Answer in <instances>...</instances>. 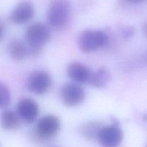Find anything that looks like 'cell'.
Masks as SVG:
<instances>
[{
    "instance_id": "6da1fadb",
    "label": "cell",
    "mask_w": 147,
    "mask_h": 147,
    "mask_svg": "<svg viewBox=\"0 0 147 147\" xmlns=\"http://www.w3.org/2000/svg\"><path fill=\"white\" fill-rule=\"evenodd\" d=\"M51 34L49 27L42 22H35L27 27L24 32L25 43L33 55L40 53L43 47L50 41Z\"/></svg>"
},
{
    "instance_id": "7a4b0ae2",
    "label": "cell",
    "mask_w": 147,
    "mask_h": 147,
    "mask_svg": "<svg viewBox=\"0 0 147 147\" xmlns=\"http://www.w3.org/2000/svg\"><path fill=\"white\" fill-rule=\"evenodd\" d=\"M71 15L69 0H51L47 14L48 24L55 30H62L69 24Z\"/></svg>"
},
{
    "instance_id": "3957f363",
    "label": "cell",
    "mask_w": 147,
    "mask_h": 147,
    "mask_svg": "<svg viewBox=\"0 0 147 147\" xmlns=\"http://www.w3.org/2000/svg\"><path fill=\"white\" fill-rule=\"evenodd\" d=\"M109 37L100 30H85L79 34L77 45L84 53H92L105 47L108 44Z\"/></svg>"
},
{
    "instance_id": "277c9868",
    "label": "cell",
    "mask_w": 147,
    "mask_h": 147,
    "mask_svg": "<svg viewBox=\"0 0 147 147\" xmlns=\"http://www.w3.org/2000/svg\"><path fill=\"white\" fill-rule=\"evenodd\" d=\"M60 129V119L55 115H46L37 121L33 135L37 140L46 142L55 137Z\"/></svg>"
},
{
    "instance_id": "5b68a950",
    "label": "cell",
    "mask_w": 147,
    "mask_h": 147,
    "mask_svg": "<svg viewBox=\"0 0 147 147\" xmlns=\"http://www.w3.org/2000/svg\"><path fill=\"white\" fill-rule=\"evenodd\" d=\"M59 93L62 103L67 108L79 106L86 98V93L82 85L74 82L62 85Z\"/></svg>"
},
{
    "instance_id": "8992f818",
    "label": "cell",
    "mask_w": 147,
    "mask_h": 147,
    "mask_svg": "<svg viewBox=\"0 0 147 147\" xmlns=\"http://www.w3.org/2000/svg\"><path fill=\"white\" fill-rule=\"evenodd\" d=\"M27 88L37 96L44 95L52 85L51 76L45 70H36L32 72L27 78Z\"/></svg>"
},
{
    "instance_id": "52a82bcc",
    "label": "cell",
    "mask_w": 147,
    "mask_h": 147,
    "mask_svg": "<svg viewBox=\"0 0 147 147\" xmlns=\"http://www.w3.org/2000/svg\"><path fill=\"white\" fill-rule=\"evenodd\" d=\"M123 139V132L116 121L108 126H103L97 141L103 147H118Z\"/></svg>"
},
{
    "instance_id": "ba28073f",
    "label": "cell",
    "mask_w": 147,
    "mask_h": 147,
    "mask_svg": "<svg viewBox=\"0 0 147 147\" xmlns=\"http://www.w3.org/2000/svg\"><path fill=\"white\" fill-rule=\"evenodd\" d=\"M16 112L22 121L27 124H31L37 120L40 109L35 100L29 98H23L17 103Z\"/></svg>"
},
{
    "instance_id": "9c48e42d",
    "label": "cell",
    "mask_w": 147,
    "mask_h": 147,
    "mask_svg": "<svg viewBox=\"0 0 147 147\" xmlns=\"http://www.w3.org/2000/svg\"><path fill=\"white\" fill-rule=\"evenodd\" d=\"M35 15L33 3L27 0L20 1L12 10L9 20L14 24H23L30 22Z\"/></svg>"
},
{
    "instance_id": "30bf717a",
    "label": "cell",
    "mask_w": 147,
    "mask_h": 147,
    "mask_svg": "<svg viewBox=\"0 0 147 147\" xmlns=\"http://www.w3.org/2000/svg\"><path fill=\"white\" fill-rule=\"evenodd\" d=\"M92 72L87 66L78 62L70 63L66 70L68 77L72 80V82L79 84L88 83Z\"/></svg>"
},
{
    "instance_id": "8fae6325",
    "label": "cell",
    "mask_w": 147,
    "mask_h": 147,
    "mask_svg": "<svg viewBox=\"0 0 147 147\" xmlns=\"http://www.w3.org/2000/svg\"><path fill=\"white\" fill-rule=\"evenodd\" d=\"M22 120L17 112L14 111L4 110L0 115V124L3 129L13 131L20 129Z\"/></svg>"
},
{
    "instance_id": "7c38bea8",
    "label": "cell",
    "mask_w": 147,
    "mask_h": 147,
    "mask_svg": "<svg viewBox=\"0 0 147 147\" xmlns=\"http://www.w3.org/2000/svg\"><path fill=\"white\" fill-rule=\"evenodd\" d=\"M7 51L10 57L14 61H22L27 57L29 53L26 43L17 39L10 41L7 47Z\"/></svg>"
},
{
    "instance_id": "4fadbf2b",
    "label": "cell",
    "mask_w": 147,
    "mask_h": 147,
    "mask_svg": "<svg viewBox=\"0 0 147 147\" xmlns=\"http://www.w3.org/2000/svg\"><path fill=\"white\" fill-rule=\"evenodd\" d=\"M104 125L97 121L86 122L79 127L81 136L88 141H97L98 136Z\"/></svg>"
},
{
    "instance_id": "5bb4252c",
    "label": "cell",
    "mask_w": 147,
    "mask_h": 147,
    "mask_svg": "<svg viewBox=\"0 0 147 147\" xmlns=\"http://www.w3.org/2000/svg\"><path fill=\"white\" fill-rule=\"evenodd\" d=\"M110 80V74L108 69L102 67L96 71L92 72L88 84L96 88H102L105 87Z\"/></svg>"
},
{
    "instance_id": "9a60e30c",
    "label": "cell",
    "mask_w": 147,
    "mask_h": 147,
    "mask_svg": "<svg viewBox=\"0 0 147 147\" xmlns=\"http://www.w3.org/2000/svg\"><path fill=\"white\" fill-rule=\"evenodd\" d=\"M11 102L10 89L4 83L0 82V110L8 107Z\"/></svg>"
},
{
    "instance_id": "2e32d148",
    "label": "cell",
    "mask_w": 147,
    "mask_h": 147,
    "mask_svg": "<svg viewBox=\"0 0 147 147\" xmlns=\"http://www.w3.org/2000/svg\"><path fill=\"white\" fill-rule=\"evenodd\" d=\"M120 1L123 4L136 5V4H140L146 2V1H147V0H120Z\"/></svg>"
},
{
    "instance_id": "e0dca14e",
    "label": "cell",
    "mask_w": 147,
    "mask_h": 147,
    "mask_svg": "<svg viewBox=\"0 0 147 147\" xmlns=\"http://www.w3.org/2000/svg\"><path fill=\"white\" fill-rule=\"evenodd\" d=\"M133 34L134 30L132 27H128V28L125 29V30L122 31V34H123L124 37H126V38L132 37V36L133 35Z\"/></svg>"
},
{
    "instance_id": "ac0fdd59",
    "label": "cell",
    "mask_w": 147,
    "mask_h": 147,
    "mask_svg": "<svg viewBox=\"0 0 147 147\" xmlns=\"http://www.w3.org/2000/svg\"><path fill=\"white\" fill-rule=\"evenodd\" d=\"M143 32H144V35L147 37V22H146L143 25Z\"/></svg>"
},
{
    "instance_id": "d6986e66",
    "label": "cell",
    "mask_w": 147,
    "mask_h": 147,
    "mask_svg": "<svg viewBox=\"0 0 147 147\" xmlns=\"http://www.w3.org/2000/svg\"><path fill=\"white\" fill-rule=\"evenodd\" d=\"M4 27L0 24V40L2 39L3 36H4Z\"/></svg>"
},
{
    "instance_id": "ffe728a7",
    "label": "cell",
    "mask_w": 147,
    "mask_h": 147,
    "mask_svg": "<svg viewBox=\"0 0 147 147\" xmlns=\"http://www.w3.org/2000/svg\"><path fill=\"white\" fill-rule=\"evenodd\" d=\"M143 120H144V121L147 122V114L144 115V116H143Z\"/></svg>"
},
{
    "instance_id": "44dd1931",
    "label": "cell",
    "mask_w": 147,
    "mask_h": 147,
    "mask_svg": "<svg viewBox=\"0 0 147 147\" xmlns=\"http://www.w3.org/2000/svg\"><path fill=\"white\" fill-rule=\"evenodd\" d=\"M146 147H147V145H146Z\"/></svg>"
}]
</instances>
